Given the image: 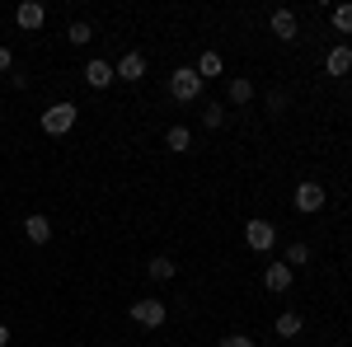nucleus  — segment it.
Here are the masks:
<instances>
[{"mask_svg":"<svg viewBox=\"0 0 352 347\" xmlns=\"http://www.w3.org/2000/svg\"><path fill=\"white\" fill-rule=\"evenodd\" d=\"M0 347H10V328L5 324H0Z\"/></svg>","mask_w":352,"mask_h":347,"instance_id":"obj_24","label":"nucleus"},{"mask_svg":"<svg viewBox=\"0 0 352 347\" xmlns=\"http://www.w3.org/2000/svg\"><path fill=\"white\" fill-rule=\"evenodd\" d=\"M66 38H71V43H76V47H85V43H89V38H94V28L85 24V19H76V24L66 28Z\"/></svg>","mask_w":352,"mask_h":347,"instance_id":"obj_17","label":"nucleus"},{"mask_svg":"<svg viewBox=\"0 0 352 347\" xmlns=\"http://www.w3.org/2000/svg\"><path fill=\"white\" fill-rule=\"evenodd\" d=\"M202 122H207V127H221V122H226V104H207L202 108Z\"/></svg>","mask_w":352,"mask_h":347,"instance_id":"obj_21","label":"nucleus"},{"mask_svg":"<svg viewBox=\"0 0 352 347\" xmlns=\"http://www.w3.org/2000/svg\"><path fill=\"white\" fill-rule=\"evenodd\" d=\"M272 33H277L282 43H292V38H296V14H292V10H277V14H272Z\"/></svg>","mask_w":352,"mask_h":347,"instance_id":"obj_12","label":"nucleus"},{"mask_svg":"<svg viewBox=\"0 0 352 347\" xmlns=\"http://www.w3.org/2000/svg\"><path fill=\"white\" fill-rule=\"evenodd\" d=\"M221 347H254L249 333H230V338H221Z\"/></svg>","mask_w":352,"mask_h":347,"instance_id":"obj_22","label":"nucleus"},{"mask_svg":"<svg viewBox=\"0 0 352 347\" xmlns=\"http://www.w3.org/2000/svg\"><path fill=\"white\" fill-rule=\"evenodd\" d=\"M244 244H249L254 254H268L272 244H277V230H272L268 221H244Z\"/></svg>","mask_w":352,"mask_h":347,"instance_id":"obj_3","label":"nucleus"},{"mask_svg":"<svg viewBox=\"0 0 352 347\" xmlns=\"http://www.w3.org/2000/svg\"><path fill=\"white\" fill-rule=\"evenodd\" d=\"M10 66H14V52H10V47H0V76H5Z\"/></svg>","mask_w":352,"mask_h":347,"instance_id":"obj_23","label":"nucleus"},{"mask_svg":"<svg viewBox=\"0 0 352 347\" xmlns=\"http://www.w3.org/2000/svg\"><path fill=\"white\" fill-rule=\"evenodd\" d=\"M164 146H169V150H192L188 127H169V132H164Z\"/></svg>","mask_w":352,"mask_h":347,"instance_id":"obj_14","label":"nucleus"},{"mask_svg":"<svg viewBox=\"0 0 352 347\" xmlns=\"http://www.w3.org/2000/svg\"><path fill=\"white\" fill-rule=\"evenodd\" d=\"M85 80L94 85V89H109V85L118 80V71H113V61H104V56H94V61L85 66Z\"/></svg>","mask_w":352,"mask_h":347,"instance_id":"obj_7","label":"nucleus"},{"mask_svg":"<svg viewBox=\"0 0 352 347\" xmlns=\"http://www.w3.org/2000/svg\"><path fill=\"white\" fill-rule=\"evenodd\" d=\"M305 263H310V249H305V244H287V267L296 272V267H305Z\"/></svg>","mask_w":352,"mask_h":347,"instance_id":"obj_15","label":"nucleus"},{"mask_svg":"<svg viewBox=\"0 0 352 347\" xmlns=\"http://www.w3.org/2000/svg\"><path fill=\"white\" fill-rule=\"evenodd\" d=\"M169 94H174L179 104H192V99H202V76H197L192 66H179V71L169 76Z\"/></svg>","mask_w":352,"mask_h":347,"instance_id":"obj_1","label":"nucleus"},{"mask_svg":"<svg viewBox=\"0 0 352 347\" xmlns=\"http://www.w3.org/2000/svg\"><path fill=\"white\" fill-rule=\"evenodd\" d=\"M14 19H19V28H43V19H47V10H43L38 0H24V5L14 10Z\"/></svg>","mask_w":352,"mask_h":347,"instance_id":"obj_9","label":"nucleus"},{"mask_svg":"<svg viewBox=\"0 0 352 347\" xmlns=\"http://www.w3.org/2000/svg\"><path fill=\"white\" fill-rule=\"evenodd\" d=\"M277 333H282V338H296V333H300V315H292V310L277 315Z\"/></svg>","mask_w":352,"mask_h":347,"instance_id":"obj_16","label":"nucleus"},{"mask_svg":"<svg viewBox=\"0 0 352 347\" xmlns=\"http://www.w3.org/2000/svg\"><path fill=\"white\" fill-rule=\"evenodd\" d=\"M254 99V85L249 80H230V104H249Z\"/></svg>","mask_w":352,"mask_h":347,"instance_id":"obj_19","label":"nucleus"},{"mask_svg":"<svg viewBox=\"0 0 352 347\" xmlns=\"http://www.w3.org/2000/svg\"><path fill=\"white\" fill-rule=\"evenodd\" d=\"M192 71H197V76L207 80V76H221V71H226V61H221L217 52H202V56H197V66H192Z\"/></svg>","mask_w":352,"mask_h":347,"instance_id":"obj_13","label":"nucleus"},{"mask_svg":"<svg viewBox=\"0 0 352 347\" xmlns=\"http://www.w3.org/2000/svg\"><path fill=\"white\" fill-rule=\"evenodd\" d=\"M292 202H296V212H305V216H310V212H324L329 192H324V188H320V183H300V188H296V197H292Z\"/></svg>","mask_w":352,"mask_h":347,"instance_id":"obj_5","label":"nucleus"},{"mask_svg":"<svg viewBox=\"0 0 352 347\" xmlns=\"http://www.w3.org/2000/svg\"><path fill=\"white\" fill-rule=\"evenodd\" d=\"M292 277H296V272H292L287 263H268V267H263V287H268L272 295L292 291Z\"/></svg>","mask_w":352,"mask_h":347,"instance_id":"obj_6","label":"nucleus"},{"mask_svg":"<svg viewBox=\"0 0 352 347\" xmlns=\"http://www.w3.org/2000/svg\"><path fill=\"white\" fill-rule=\"evenodd\" d=\"M146 267H151V277H155V282H169V277L179 272V267L169 263V258H151V263H146Z\"/></svg>","mask_w":352,"mask_h":347,"instance_id":"obj_18","label":"nucleus"},{"mask_svg":"<svg viewBox=\"0 0 352 347\" xmlns=\"http://www.w3.org/2000/svg\"><path fill=\"white\" fill-rule=\"evenodd\" d=\"M329 19H333V28H338V33H352V5H338Z\"/></svg>","mask_w":352,"mask_h":347,"instance_id":"obj_20","label":"nucleus"},{"mask_svg":"<svg viewBox=\"0 0 352 347\" xmlns=\"http://www.w3.org/2000/svg\"><path fill=\"white\" fill-rule=\"evenodd\" d=\"M141 76H146V56H141V52H127V56H122V61H118V80H141Z\"/></svg>","mask_w":352,"mask_h":347,"instance_id":"obj_8","label":"nucleus"},{"mask_svg":"<svg viewBox=\"0 0 352 347\" xmlns=\"http://www.w3.org/2000/svg\"><path fill=\"white\" fill-rule=\"evenodd\" d=\"M71 127H76V104H52L43 113V132L47 136H66Z\"/></svg>","mask_w":352,"mask_h":347,"instance_id":"obj_2","label":"nucleus"},{"mask_svg":"<svg viewBox=\"0 0 352 347\" xmlns=\"http://www.w3.org/2000/svg\"><path fill=\"white\" fill-rule=\"evenodd\" d=\"M324 71H329V76H348V71H352V52H348V47H333V52L324 56Z\"/></svg>","mask_w":352,"mask_h":347,"instance_id":"obj_11","label":"nucleus"},{"mask_svg":"<svg viewBox=\"0 0 352 347\" xmlns=\"http://www.w3.org/2000/svg\"><path fill=\"white\" fill-rule=\"evenodd\" d=\"M24 235L33 244H47V240H52V221H47V216H28V221H24Z\"/></svg>","mask_w":352,"mask_h":347,"instance_id":"obj_10","label":"nucleus"},{"mask_svg":"<svg viewBox=\"0 0 352 347\" xmlns=\"http://www.w3.org/2000/svg\"><path fill=\"white\" fill-rule=\"evenodd\" d=\"M164 300H132V320L141 324V328H160L164 324Z\"/></svg>","mask_w":352,"mask_h":347,"instance_id":"obj_4","label":"nucleus"}]
</instances>
